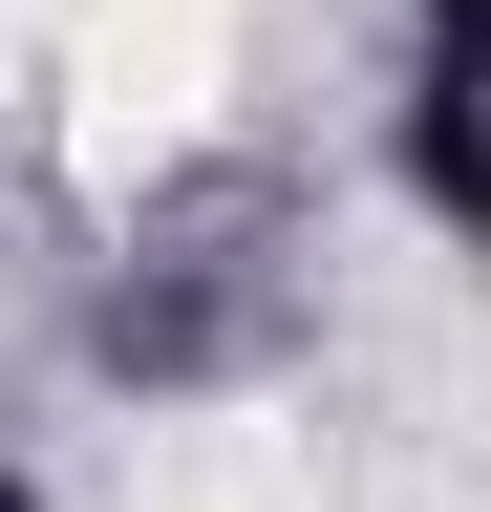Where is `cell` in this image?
Instances as JSON below:
<instances>
[{"label":"cell","mask_w":491,"mask_h":512,"mask_svg":"<svg viewBox=\"0 0 491 512\" xmlns=\"http://www.w3.org/2000/svg\"><path fill=\"white\" fill-rule=\"evenodd\" d=\"M0 512H22V470H0Z\"/></svg>","instance_id":"6da1fadb"}]
</instances>
